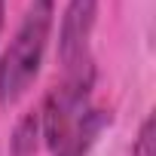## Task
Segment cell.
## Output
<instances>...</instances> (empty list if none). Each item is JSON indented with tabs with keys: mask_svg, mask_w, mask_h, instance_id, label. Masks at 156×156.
Wrapping results in <instances>:
<instances>
[{
	"mask_svg": "<svg viewBox=\"0 0 156 156\" xmlns=\"http://www.w3.org/2000/svg\"><path fill=\"white\" fill-rule=\"evenodd\" d=\"M55 25V0H31L0 55V107L19 104L37 83Z\"/></svg>",
	"mask_w": 156,
	"mask_h": 156,
	"instance_id": "6da1fadb",
	"label": "cell"
},
{
	"mask_svg": "<svg viewBox=\"0 0 156 156\" xmlns=\"http://www.w3.org/2000/svg\"><path fill=\"white\" fill-rule=\"evenodd\" d=\"M92 89H95V64L89 58L83 64H76L73 70H64V80L55 83L43 95L37 110H40V126H43V144L49 150L92 107L89 104L92 101Z\"/></svg>",
	"mask_w": 156,
	"mask_h": 156,
	"instance_id": "7a4b0ae2",
	"label": "cell"
},
{
	"mask_svg": "<svg viewBox=\"0 0 156 156\" xmlns=\"http://www.w3.org/2000/svg\"><path fill=\"white\" fill-rule=\"evenodd\" d=\"M98 3L101 0H67L61 22H58V64L73 70L76 64L89 61V43L98 25Z\"/></svg>",
	"mask_w": 156,
	"mask_h": 156,
	"instance_id": "3957f363",
	"label": "cell"
},
{
	"mask_svg": "<svg viewBox=\"0 0 156 156\" xmlns=\"http://www.w3.org/2000/svg\"><path fill=\"white\" fill-rule=\"evenodd\" d=\"M110 110H101V107H89L80 119L70 126V132L52 147V156H89L92 147L98 144L101 132L110 126Z\"/></svg>",
	"mask_w": 156,
	"mask_h": 156,
	"instance_id": "277c9868",
	"label": "cell"
},
{
	"mask_svg": "<svg viewBox=\"0 0 156 156\" xmlns=\"http://www.w3.org/2000/svg\"><path fill=\"white\" fill-rule=\"evenodd\" d=\"M43 144V126H40V110L31 107L19 116L12 135H9V156H37Z\"/></svg>",
	"mask_w": 156,
	"mask_h": 156,
	"instance_id": "5b68a950",
	"label": "cell"
},
{
	"mask_svg": "<svg viewBox=\"0 0 156 156\" xmlns=\"http://www.w3.org/2000/svg\"><path fill=\"white\" fill-rule=\"evenodd\" d=\"M132 156H156V119H153V113L144 116L138 138L132 144Z\"/></svg>",
	"mask_w": 156,
	"mask_h": 156,
	"instance_id": "8992f818",
	"label": "cell"
},
{
	"mask_svg": "<svg viewBox=\"0 0 156 156\" xmlns=\"http://www.w3.org/2000/svg\"><path fill=\"white\" fill-rule=\"evenodd\" d=\"M3 25H6V0H0V34H3Z\"/></svg>",
	"mask_w": 156,
	"mask_h": 156,
	"instance_id": "52a82bcc",
	"label": "cell"
}]
</instances>
